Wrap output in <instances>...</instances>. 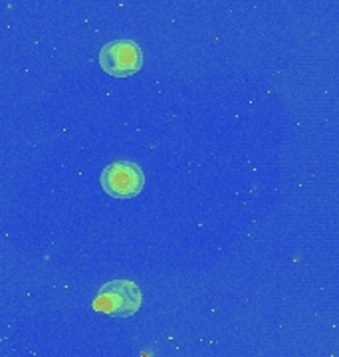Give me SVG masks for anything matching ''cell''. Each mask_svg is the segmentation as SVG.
<instances>
[{"label": "cell", "instance_id": "cell-1", "mask_svg": "<svg viewBox=\"0 0 339 357\" xmlns=\"http://www.w3.org/2000/svg\"><path fill=\"white\" fill-rule=\"evenodd\" d=\"M141 302H143V294L135 282L113 280L101 286V290L93 300V310L117 318H127L137 312Z\"/></svg>", "mask_w": 339, "mask_h": 357}, {"label": "cell", "instance_id": "cell-3", "mask_svg": "<svg viewBox=\"0 0 339 357\" xmlns=\"http://www.w3.org/2000/svg\"><path fill=\"white\" fill-rule=\"evenodd\" d=\"M100 64L110 76H133L143 66V50L133 40L110 42L101 48Z\"/></svg>", "mask_w": 339, "mask_h": 357}, {"label": "cell", "instance_id": "cell-2", "mask_svg": "<svg viewBox=\"0 0 339 357\" xmlns=\"http://www.w3.org/2000/svg\"><path fill=\"white\" fill-rule=\"evenodd\" d=\"M145 185V175L137 163L131 161H115L103 169L101 187L107 195L115 199H131L141 192Z\"/></svg>", "mask_w": 339, "mask_h": 357}]
</instances>
